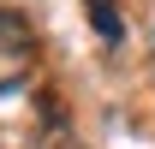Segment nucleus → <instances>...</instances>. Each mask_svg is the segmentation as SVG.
<instances>
[{"mask_svg": "<svg viewBox=\"0 0 155 149\" xmlns=\"http://www.w3.org/2000/svg\"><path fill=\"white\" fill-rule=\"evenodd\" d=\"M30 48H36V36H30L24 12H6L0 6V54H30Z\"/></svg>", "mask_w": 155, "mask_h": 149, "instance_id": "f257e3e1", "label": "nucleus"}, {"mask_svg": "<svg viewBox=\"0 0 155 149\" xmlns=\"http://www.w3.org/2000/svg\"><path fill=\"white\" fill-rule=\"evenodd\" d=\"M90 24H96L101 42H119V12H114V0H90Z\"/></svg>", "mask_w": 155, "mask_h": 149, "instance_id": "f03ea898", "label": "nucleus"}]
</instances>
